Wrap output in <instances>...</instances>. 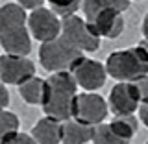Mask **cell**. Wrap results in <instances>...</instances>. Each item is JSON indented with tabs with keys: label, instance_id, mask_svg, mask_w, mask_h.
<instances>
[{
	"label": "cell",
	"instance_id": "1",
	"mask_svg": "<svg viewBox=\"0 0 148 144\" xmlns=\"http://www.w3.org/2000/svg\"><path fill=\"white\" fill-rule=\"evenodd\" d=\"M0 46L11 55H28L32 50L28 13L18 2L0 6Z\"/></svg>",
	"mask_w": 148,
	"mask_h": 144
},
{
	"label": "cell",
	"instance_id": "2",
	"mask_svg": "<svg viewBox=\"0 0 148 144\" xmlns=\"http://www.w3.org/2000/svg\"><path fill=\"white\" fill-rule=\"evenodd\" d=\"M78 96V83L71 72H56L46 78L43 113L45 117L67 122L72 118L74 100Z\"/></svg>",
	"mask_w": 148,
	"mask_h": 144
},
{
	"label": "cell",
	"instance_id": "3",
	"mask_svg": "<svg viewBox=\"0 0 148 144\" xmlns=\"http://www.w3.org/2000/svg\"><path fill=\"white\" fill-rule=\"evenodd\" d=\"M132 6L130 0H85L82 9L85 20L96 31V35L104 39H115L124 31L122 13Z\"/></svg>",
	"mask_w": 148,
	"mask_h": 144
},
{
	"label": "cell",
	"instance_id": "4",
	"mask_svg": "<svg viewBox=\"0 0 148 144\" xmlns=\"http://www.w3.org/2000/svg\"><path fill=\"white\" fill-rule=\"evenodd\" d=\"M106 72L119 83H137L148 76V55L139 46L115 50L106 59Z\"/></svg>",
	"mask_w": 148,
	"mask_h": 144
},
{
	"label": "cell",
	"instance_id": "5",
	"mask_svg": "<svg viewBox=\"0 0 148 144\" xmlns=\"http://www.w3.org/2000/svg\"><path fill=\"white\" fill-rule=\"evenodd\" d=\"M83 57L82 52H78L74 46H71L63 37L43 43L39 46V61L48 72H71L80 59Z\"/></svg>",
	"mask_w": 148,
	"mask_h": 144
},
{
	"label": "cell",
	"instance_id": "6",
	"mask_svg": "<svg viewBox=\"0 0 148 144\" xmlns=\"http://www.w3.org/2000/svg\"><path fill=\"white\" fill-rule=\"evenodd\" d=\"M61 37L82 54H91L100 48V37L96 35V31L85 18L78 15L61 20Z\"/></svg>",
	"mask_w": 148,
	"mask_h": 144
},
{
	"label": "cell",
	"instance_id": "7",
	"mask_svg": "<svg viewBox=\"0 0 148 144\" xmlns=\"http://www.w3.org/2000/svg\"><path fill=\"white\" fill-rule=\"evenodd\" d=\"M109 115V105L104 100V96L96 92H82L74 100V109H72V118L82 124L95 128L104 124L106 117Z\"/></svg>",
	"mask_w": 148,
	"mask_h": 144
},
{
	"label": "cell",
	"instance_id": "8",
	"mask_svg": "<svg viewBox=\"0 0 148 144\" xmlns=\"http://www.w3.org/2000/svg\"><path fill=\"white\" fill-rule=\"evenodd\" d=\"M32 78H35V65L28 55H0V83L21 87Z\"/></svg>",
	"mask_w": 148,
	"mask_h": 144
},
{
	"label": "cell",
	"instance_id": "9",
	"mask_svg": "<svg viewBox=\"0 0 148 144\" xmlns=\"http://www.w3.org/2000/svg\"><path fill=\"white\" fill-rule=\"evenodd\" d=\"M30 35L41 44L61 37V18H58L48 8H39L28 15Z\"/></svg>",
	"mask_w": 148,
	"mask_h": 144
},
{
	"label": "cell",
	"instance_id": "10",
	"mask_svg": "<svg viewBox=\"0 0 148 144\" xmlns=\"http://www.w3.org/2000/svg\"><path fill=\"white\" fill-rule=\"evenodd\" d=\"M71 74L74 76L78 87H82L85 92H95V91L102 89L106 85V80H108L106 65H102L96 59L85 57V55L74 65Z\"/></svg>",
	"mask_w": 148,
	"mask_h": 144
},
{
	"label": "cell",
	"instance_id": "11",
	"mask_svg": "<svg viewBox=\"0 0 148 144\" xmlns=\"http://www.w3.org/2000/svg\"><path fill=\"white\" fill-rule=\"evenodd\" d=\"M108 105L109 113H113L115 117H130L135 111H139L141 96H139L137 85L135 83H117L109 92Z\"/></svg>",
	"mask_w": 148,
	"mask_h": 144
},
{
	"label": "cell",
	"instance_id": "12",
	"mask_svg": "<svg viewBox=\"0 0 148 144\" xmlns=\"http://www.w3.org/2000/svg\"><path fill=\"white\" fill-rule=\"evenodd\" d=\"M32 137L37 144H59L63 141V122L50 117H43L35 122Z\"/></svg>",
	"mask_w": 148,
	"mask_h": 144
},
{
	"label": "cell",
	"instance_id": "13",
	"mask_svg": "<svg viewBox=\"0 0 148 144\" xmlns=\"http://www.w3.org/2000/svg\"><path fill=\"white\" fill-rule=\"evenodd\" d=\"M92 129L87 124H82L78 120H67L63 122V141L61 144H87L92 141Z\"/></svg>",
	"mask_w": 148,
	"mask_h": 144
},
{
	"label": "cell",
	"instance_id": "14",
	"mask_svg": "<svg viewBox=\"0 0 148 144\" xmlns=\"http://www.w3.org/2000/svg\"><path fill=\"white\" fill-rule=\"evenodd\" d=\"M45 85L46 80L43 78H32L30 81H26L24 85L18 87V92H21L22 100L30 105H43V98H45Z\"/></svg>",
	"mask_w": 148,
	"mask_h": 144
},
{
	"label": "cell",
	"instance_id": "15",
	"mask_svg": "<svg viewBox=\"0 0 148 144\" xmlns=\"http://www.w3.org/2000/svg\"><path fill=\"white\" fill-rule=\"evenodd\" d=\"M109 126L113 128L122 139H126V141L132 142L133 135H135L137 129H139V118L135 115H130V117H115L109 122Z\"/></svg>",
	"mask_w": 148,
	"mask_h": 144
},
{
	"label": "cell",
	"instance_id": "16",
	"mask_svg": "<svg viewBox=\"0 0 148 144\" xmlns=\"http://www.w3.org/2000/svg\"><path fill=\"white\" fill-rule=\"evenodd\" d=\"M92 144H130V141L122 139L115 131L109 124H100V126H95L92 129Z\"/></svg>",
	"mask_w": 148,
	"mask_h": 144
},
{
	"label": "cell",
	"instance_id": "17",
	"mask_svg": "<svg viewBox=\"0 0 148 144\" xmlns=\"http://www.w3.org/2000/svg\"><path fill=\"white\" fill-rule=\"evenodd\" d=\"M21 120L11 111H0V144H6L13 135L18 133Z\"/></svg>",
	"mask_w": 148,
	"mask_h": 144
},
{
	"label": "cell",
	"instance_id": "18",
	"mask_svg": "<svg viewBox=\"0 0 148 144\" xmlns=\"http://www.w3.org/2000/svg\"><path fill=\"white\" fill-rule=\"evenodd\" d=\"M48 9L54 13L58 18H71L76 15L78 9H82V2H78V0H69V2H58V0H50L48 2Z\"/></svg>",
	"mask_w": 148,
	"mask_h": 144
},
{
	"label": "cell",
	"instance_id": "19",
	"mask_svg": "<svg viewBox=\"0 0 148 144\" xmlns=\"http://www.w3.org/2000/svg\"><path fill=\"white\" fill-rule=\"evenodd\" d=\"M6 144H37L35 142V139L32 137V135H28V133H21L18 131L17 135H13Z\"/></svg>",
	"mask_w": 148,
	"mask_h": 144
},
{
	"label": "cell",
	"instance_id": "20",
	"mask_svg": "<svg viewBox=\"0 0 148 144\" xmlns=\"http://www.w3.org/2000/svg\"><path fill=\"white\" fill-rule=\"evenodd\" d=\"M137 91H139V96H141V104H148V76L139 80L137 83Z\"/></svg>",
	"mask_w": 148,
	"mask_h": 144
},
{
	"label": "cell",
	"instance_id": "21",
	"mask_svg": "<svg viewBox=\"0 0 148 144\" xmlns=\"http://www.w3.org/2000/svg\"><path fill=\"white\" fill-rule=\"evenodd\" d=\"M9 105V91L4 83H0V111H8Z\"/></svg>",
	"mask_w": 148,
	"mask_h": 144
},
{
	"label": "cell",
	"instance_id": "22",
	"mask_svg": "<svg viewBox=\"0 0 148 144\" xmlns=\"http://www.w3.org/2000/svg\"><path fill=\"white\" fill-rule=\"evenodd\" d=\"M21 8L24 9H32V11H35V9H39V8H45V2L43 0H21Z\"/></svg>",
	"mask_w": 148,
	"mask_h": 144
},
{
	"label": "cell",
	"instance_id": "23",
	"mask_svg": "<svg viewBox=\"0 0 148 144\" xmlns=\"http://www.w3.org/2000/svg\"><path fill=\"white\" fill-rule=\"evenodd\" d=\"M139 122H143L148 128V104L139 105Z\"/></svg>",
	"mask_w": 148,
	"mask_h": 144
},
{
	"label": "cell",
	"instance_id": "24",
	"mask_svg": "<svg viewBox=\"0 0 148 144\" xmlns=\"http://www.w3.org/2000/svg\"><path fill=\"white\" fill-rule=\"evenodd\" d=\"M141 31H143V35H145V41H148V13L145 15V18H143V26H141Z\"/></svg>",
	"mask_w": 148,
	"mask_h": 144
},
{
	"label": "cell",
	"instance_id": "25",
	"mask_svg": "<svg viewBox=\"0 0 148 144\" xmlns=\"http://www.w3.org/2000/svg\"><path fill=\"white\" fill-rule=\"evenodd\" d=\"M137 46H139V48H141L143 52H145V54L148 55V41H145V39H143V41H141V43H139Z\"/></svg>",
	"mask_w": 148,
	"mask_h": 144
},
{
	"label": "cell",
	"instance_id": "26",
	"mask_svg": "<svg viewBox=\"0 0 148 144\" xmlns=\"http://www.w3.org/2000/svg\"><path fill=\"white\" fill-rule=\"evenodd\" d=\"M146 144H148V142H146Z\"/></svg>",
	"mask_w": 148,
	"mask_h": 144
}]
</instances>
